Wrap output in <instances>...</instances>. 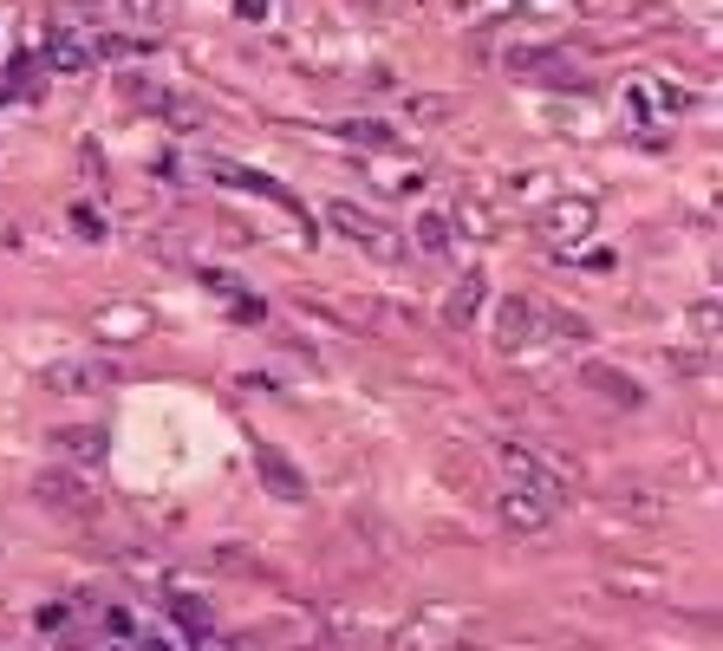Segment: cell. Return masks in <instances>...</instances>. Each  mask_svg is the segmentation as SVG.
Masks as SVG:
<instances>
[{"label": "cell", "mask_w": 723, "mask_h": 651, "mask_svg": "<svg viewBox=\"0 0 723 651\" xmlns=\"http://www.w3.org/2000/svg\"><path fill=\"white\" fill-rule=\"evenodd\" d=\"M496 463H503V476H508V489H528V496H541L548 508H561L568 502V476L541 456V449H521V443H503L496 449Z\"/></svg>", "instance_id": "1"}, {"label": "cell", "mask_w": 723, "mask_h": 651, "mask_svg": "<svg viewBox=\"0 0 723 651\" xmlns=\"http://www.w3.org/2000/svg\"><path fill=\"white\" fill-rule=\"evenodd\" d=\"M33 502L46 514H91L98 508V482L85 469H73V463H53V469L33 476Z\"/></svg>", "instance_id": "2"}, {"label": "cell", "mask_w": 723, "mask_h": 651, "mask_svg": "<svg viewBox=\"0 0 723 651\" xmlns=\"http://www.w3.org/2000/svg\"><path fill=\"white\" fill-rule=\"evenodd\" d=\"M626 118H639V124H658V118H678L684 105H691V91L678 85V78H665V73H633L626 85Z\"/></svg>", "instance_id": "3"}, {"label": "cell", "mask_w": 723, "mask_h": 651, "mask_svg": "<svg viewBox=\"0 0 723 651\" xmlns=\"http://www.w3.org/2000/svg\"><path fill=\"white\" fill-rule=\"evenodd\" d=\"M326 221H333V228H339L353 248L378 254V261H398V254H404V235H398L385 216H365L359 203H333V209H326Z\"/></svg>", "instance_id": "4"}, {"label": "cell", "mask_w": 723, "mask_h": 651, "mask_svg": "<svg viewBox=\"0 0 723 651\" xmlns=\"http://www.w3.org/2000/svg\"><path fill=\"white\" fill-rule=\"evenodd\" d=\"M105 449H111V436L98 431V424H60V431L46 436V456L53 463H73V469H98Z\"/></svg>", "instance_id": "5"}, {"label": "cell", "mask_w": 723, "mask_h": 651, "mask_svg": "<svg viewBox=\"0 0 723 651\" xmlns=\"http://www.w3.org/2000/svg\"><path fill=\"white\" fill-rule=\"evenodd\" d=\"M111 378H118V371H111L105 359H60V365H46V371H40V384H46V391H60V398H85V391H105Z\"/></svg>", "instance_id": "6"}, {"label": "cell", "mask_w": 723, "mask_h": 651, "mask_svg": "<svg viewBox=\"0 0 723 651\" xmlns=\"http://www.w3.org/2000/svg\"><path fill=\"white\" fill-rule=\"evenodd\" d=\"M255 469H261V489L268 496H281V502H306V476L293 469V456L281 443H261L255 449Z\"/></svg>", "instance_id": "7"}, {"label": "cell", "mask_w": 723, "mask_h": 651, "mask_svg": "<svg viewBox=\"0 0 723 651\" xmlns=\"http://www.w3.org/2000/svg\"><path fill=\"white\" fill-rule=\"evenodd\" d=\"M593 216H600V209H593L586 196H561L554 209H541V241H554V248H574L580 235L593 228Z\"/></svg>", "instance_id": "8"}, {"label": "cell", "mask_w": 723, "mask_h": 651, "mask_svg": "<svg viewBox=\"0 0 723 651\" xmlns=\"http://www.w3.org/2000/svg\"><path fill=\"white\" fill-rule=\"evenodd\" d=\"M541 333V319H535V293H515V300H503V319H496V346L503 352H515V346H528Z\"/></svg>", "instance_id": "9"}, {"label": "cell", "mask_w": 723, "mask_h": 651, "mask_svg": "<svg viewBox=\"0 0 723 651\" xmlns=\"http://www.w3.org/2000/svg\"><path fill=\"white\" fill-rule=\"evenodd\" d=\"M483 300H489V281H483V274H463V281L450 287V300H443V326H450V333H463V326H476V313H483Z\"/></svg>", "instance_id": "10"}, {"label": "cell", "mask_w": 723, "mask_h": 651, "mask_svg": "<svg viewBox=\"0 0 723 651\" xmlns=\"http://www.w3.org/2000/svg\"><path fill=\"white\" fill-rule=\"evenodd\" d=\"M411 248H418L424 261H443V254L456 248V221L443 216V209H424V216L411 221Z\"/></svg>", "instance_id": "11"}, {"label": "cell", "mask_w": 723, "mask_h": 651, "mask_svg": "<svg viewBox=\"0 0 723 651\" xmlns=\"http://www.w3.org/2000/svg\"><path fill=\"white\" fill-rule=\"evenodd\" d=\"M554 521V508L541 502V496H528V489H503V528L515 534H541Z\"/></svg>", "instance_id": "12"}, {"label": "cell", "mask_w": 723, "mask_h": 651, "mask_svg": "<svg viewBox=\"0 0 723 651\" xmlns=\"http://www.w3.org/2000/svg\"><path fill=\"white\" fill-rule=\"evenodd\" d=\"M138 639H144V619H138L131 606H105V612H98V645L105 651H131Z\"/></svg>", "instance_id": "13"}, {"label": "cell", "mask_w": 723, "mask_h": 651, "mask_svg": "<svg viewBox=\"0 0 723 651\" xmlns=\"http://www.w3.org/2000/svg\"><path fill=\"white\" fill-rule=\"evenodd\" d=\"M580 378H586L593 391H606L613 404H626V411H639V404H646V391H639L626 371H613V365H580Z\"/></svg>", "instance_id": "14"}, {"label": "cell", "mask_w": 723, "mask_h": 651, "mask_svg": "<svg viewBox=\"0 0 723 651\" xmlns=\"http://www.w3.org/2000/svg\"><path fill=\"white\" fill-rule=\"evenodd\" d=\"M170 612H176V626H183V632H190L196 645H216V612H209L203 599H190V593H176V599H170Z\"/></svg>", "instance_id": "15"}, {"label": "cell", "mask_w": 723, "mask_h": 651, "mask_svg": "<svg viewBox=\"0 0 723 651\" xmlns=\"http://www.w3.org/2000/svg\"><path fill=\"white\" fill-rule=\"evenodd\" d=\"M535 319H541L554 339H574V346H586V339H593V326H586L580 313H568V306H548V300H535Z\"/></svg>", "instance_id": "16"}, {"label": "cell", "mask_w": 723, "mask_h": 651, "mask_svg": "<svg viewBox=\"0 0 723 651\" xmlns=\"http://www.w3.org/2000/svg\"><path fill=\"white\" fill-rule=\"evenodd\" d=\"M203 281H209V293H222V300H228V306H235V319H261V300H255V293L241 287V281H235V274H222V268H209V274H203Z\"/></svg>", "instance_id": "17"}, {"label": "cell", "mask_w": 723, "mask_h": 651, "mask_svg": "<svg viewBox=\"0 0 723 651\" xmlns=\"http://www.w3.org/2000/svg\"><path fill=\"white\" fill-rule=\"evenodd\" d=\"M46 66H53V73H85V66H91V46L73 40V33H53V40H46Z\"/></svg>", "instance_id": "18"}, {"label": "cell", "mask_w": 723, "mask_h": 651, "mask_svg": "<svg viewBox=\"0 0 723 651\" xmlns=\"http://www.w3.org/2000/svg\"><path fill=\"white\" fill-rule=\"evenodd\" d=\"M508 66H515V73H541V78H568V66H561L548 46H515V53H508Z\"/></svg>", "instance_id": "19"}, {"label": "cell", "mask_w": 723, "mask_h": 651, "mask_svg": "<svg viewBox=\"0 0 723 651\" xmlns=\"http://www.w3.org/2000/svg\"><path fill=\"white\" fill-rule=\"evenodd\" d=\"M150 111H163L170 124H203V105H190V98H176V91H157Z\"/></svg>", "instance_id": "20"}, {"label": "cell", "mask_w": 723, "mask_h": 651, "mask_svg": "<svg viewBox=\"0 0 723 651\" xmlns=\"http://www.w3.org/2000/svg\"><path fill=\"white\" fill-rule=\"evenodd\" d=\"M40 632H46V639H66V632H73V606H66V599L40 606Z\"/></svg>", "instance_id": "21"}, {"label": "cell", "mask_w": 723, "mask_h": 651, "mask_svg": "<svg viewBox=\"0 0 723 651\" xmlns=\"http://www.w3.org/2000/svg\"><path fill=\"white\" fill-rule=\"evenodd\" d=\"M339 138H353V144H365V150H391V131L385 124H339Z\"/></svg>", "instance_id": "22"}, {"label": "cell", "mask_w": 723, "mask_h": 651, "mask_svg": "<svg viewBox=\"0 0 723 651\" xmlns=\"http://www.w3.org/2000/svg\"><path fill=\"white\" fill-rule=\"evenodd\" d=\"M235 13H241V20H268V13H274V0H235Z\"/></svg>", "instance_id": "23"}, {"label": "cell", "mask_w": 723, "mask_h": 651, "mask_svg": "<svg viewBox=\"0 0 723 651\" xmlns=\"http://www.w3.org/2000/svg\"><path fill=\"white\" fill-rule=\"evenodd\" d=\"M73 221H78V235H91V241H98V235H105V221L91 216V209H73Z\"/></svg>", "instance_id": "24"}, {"label": "cell", "mask_w": 723, "mask_h": 651, "mask_svg": "<svg viewBox=\"0 0 723 651\" xmlns=\"http://www.w3.org/2000/svg\"><path fill=\"white\" fill-rule=\"evenodd\" d=\"M125 7H131V13H144V20H157V13H163V0H125Z\"/></svg>", "instance_id": "25"}, {"label": "cell", "mask_w": 723, "mask_h": 651, "mask_svg": "<svg viewBox=\"0 0 723 651\" xmlns=\"http://www.w3.org/2000/svg\"><path fill=\"white\" fill-rule=\"evenodd\" d=\"M131 651H176V645H163V639H150V632H144V639H138Z\"/></svg>", "instance_id": "26"}, {"label": "cell", "mask_w": 723, "mask_h": 651, "mask_svg": "<svg viewBox=\"0 0 723 651\" xmlns=\"http://www.w3.org/2000/svg\"><path fill=\"white\" fill-rule=\"evenodd\" d=\"M385 7H418V0H385Z\"/></svg>", "instance_id": "27"}]
</instances>
